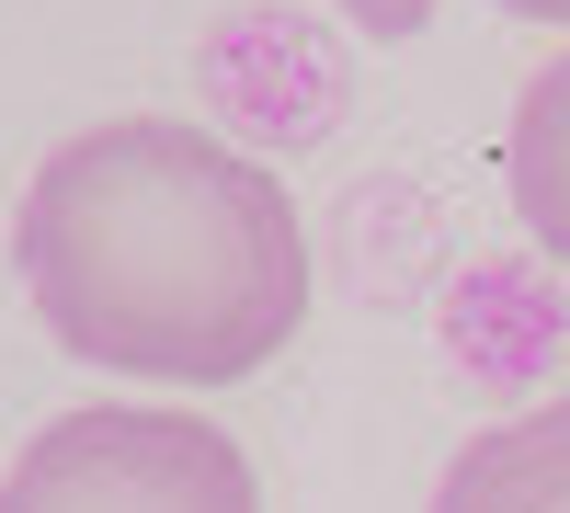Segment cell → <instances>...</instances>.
<instances>
[{
	"label": "cell",
	"instance_id": "6da1fadb",
	"mask_svg": "<svg viewBox=\"0 0 570 513\" xmlns=\"http://www.w3.org/2000/svg\"><path fill=\"white\" fill-rule=\"evenodd\" d=\"M12 274L58 354L137 388H240L308 319V217L285 171L183 115H104L35 160Z\"/></svg>",
	"mask_w": 570,
	"mask_h": 513
},
{
	"label": "cell",
	"instance_id": "7a4b0ae2",
	"mask_svg": "<svg viewBox=\"0 0 570 513\" xmlns=\"http://www.w3.org/2000/svg\"><path fill=\"white\" fill-rule=\"evenodd\" d=\"M0 513H263L228 423L171 399H80L35 423L0 468Z\"/></svg>",
	"mask_w": 570,
	"mask_h": 513
},
{
	"label": "cell",
	"instance_id": "3957f363",
	"mask_svg": "<svg viewBox=\"0 0 570 513\" xmlns=\"http://www.w3.org/2000/svg\"><path fill=\"white\" fill-rule=\"evenodd\" d=\"M422 513H570V388L502 411V423H480Z\"/></svg>",
	"mask_w": 570,
	"mask_h": 513
},
{
	"label": "cell",
	"instance_id": "277c9868",
	"mask_svg": "<svg viewBox=\"0 0 570 513\" xmlns=\"http://www.w3.org/2000/svg\"><path fill=\"white\" fill-rule=\"evenodd\" d=\"M502 195L525 217V240L570 274V46L513 91V126H502Z\"/></svg>",
	"mask_w": 570,
	"mask_h": 513
},
{
	"label": "cell",
	"instance_id": "5b68a950",
	"mask_svg": "<svg viewBox=\"0 0 570 513\" xmlns=\"http://www.w3.org/2000/svg\"><path fill=\"white\" fill-rule=\"evenodd\" d=\"M331 12H343L365 46H411V34H434V12H445V0H331Z\"/></svg>",
	"mask_w": 570,
	"mask_h": 513
},
{
	"label": "cell",
	"instance_id": "8992f818",
	"mask_svg": "<svg viewBox=\"0 0 570 513\" xmlns=\"http://www.w3.org/2000/svg\"><path fill=\"white\" fill-rule=\"evenodd\" d=\"M502 12H513V23H559V34H570V0H502Z\"/></svg>",
	"mask_w": 570,
	"mask_h": 513
}]
</instances>
